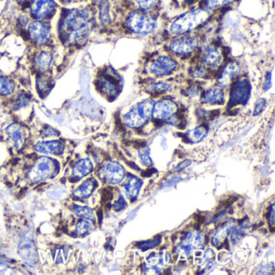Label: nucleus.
<instances>
[{
    "mask_svg": "<svg viewBox=\"0 0 275 275\" xmlns=\"http://www.w3.org/2000/svg\"><path fill=\"white\" fill-rule=\"evenodd\" d=\"M19 254L28 266L34 267L38 264L36 250L32 236L30 235V234H26L24 238L21 240L19 246Z\"/></svg>",
    "mask_w": 275,
    "mask_h": 275,
    "instance_id": "f3484780",
    "label": "nucleus"
},
{
    "mask_svg": "<svg viewBox=\"0 0 275 275\" xmlns=\"http://www.w3.org/2000/svg\"><path fill=\"white\" fill-rule=\"evenodd\" d=\"M236 0H204V8L206 9L209 12L218 10L223 8L225 6H230L234 4Z\"/></svg>",
    "mask_w": 275,
    "mask_h": 275,
    "instance_id": "c85d7f7f",
    "label": "nucleus"
},
{
    "mask_svg": "<svg viewBox=\"0 0 275 275\" xmlns=\"http://www.w3.org/2000/svg\"><path fill=\"white\" fill-rule=\"evenodd\" d=\"M72 212L75 216L82 219L90 220H94V212L89 206L74 204L72 208Z\"/></svg>",
    "mask_w": 275,
    "mask_h": 275,
    "instance_id": "c756f323",
    "label": "nucleus"
},
{
    "mask_svg": "<svg viewBox=\"0 0 275 275\" xmlns=\"http://www.w3.org/2000/svg\"><path fill=\"white\" fill-rule=\"evenodd\" d=\"M201 39L198 34H182L172 36L167 44V50L171 55L176 56H188L193 54L198 50Z\"/></svg>",
    "mask_w": 275,
    "mask_h": 275,
    "instance_id": "20e7f679",
    "label": "nucleus"
},
{
    "mask_svg": "<svg viewBox=\"0 0 275 275\" xmlns=\"http://www.w3.org/2000/svg\"><path fill=\"white\" fill-rule=\"evenodd\" d=\"M154 102L151 98H144L136 104L124 116L123 120L127 127L139 130L143 127L152 117Z\"/></svg>",
    "mask_w": 275,
    "mask_h": 275,
    "instance_id": "39448f33",
    "label": "nucleus"
},
{
    "mask_svg": "<svg viewBox=\"0 0 275 275\" xmlns=\"http://www.w3.org/2000/svg\"><path fill=\"white\" fill-rule=\"evenodd\" d=\"M196 221H197V223H198V224L204 223V222L205 221L204 216H202V215L196 216Z\"/></svg>",
    "mask_w": 275,
    "mask_h": 275,
    "instance_id": "09e8293b",
    "label": "nucleus"
},
{
    "mask_svg": "<svg viewBox=\"0 0 275 275\" xmlns=\"http://www.w3.org/2000/svg\"><path fill=\"white\" fill-rule=\"evenodd\" d=\"M58 132L54 130V128L48 127L46 128V130H43L42 132V136L43 138H50V136H58Z\"/></svg>",
    "mask_w": 275,
    "mask_h": 275,
    "instance_id": "58836bf2",
    "label": "nucleus"
},
{
    "mask_svg": "<svg viewBox=\"0 0 275 275\" xmlns=\"http://www.w3.org/2000/svg\"><path fill=\"white\" fill-rule=\"evenodd\" d=\"M93 171V164L89 158L80 159L75 163L72 170V180L80 181Z\"/></svg>",
    "mask_w": 275,
    "mask_h": 275,
    "instance_id": "412c9836",
    "label": "nucleus"
},
{
    "mask_svg": "<svg viewBox=\"0 0 275 275\" xmlns=\"http://www.w3.org/2000/svg\"><path fill=\"white\" fill-rule=\"evenodd\" d=\"M125 28L135 35L147 36L154 32L158 23L156 17L140 10H132L125 20Z\"/></svg>",
    "mask_w": 275,
    "mask_h": 275,
    "instance_id": "7ed1b4c3",
    "label": "nucleus"
},
{
    "mask_svg": "<svg viewBox=\"0 0 275 275\" xmlns=\"http://www.w3.org/2000/svg\"><path fill=\"white\" fill-rule=\"evenodd\" d=\"M100 176L108 184H118L124 180L125 171L123 166L116 162H109L102 166Z\"/></svg>",
    "mask_w": 275,
    "mask_h": 275,
    "instance_id": "dca6fc26",
    "label": "nucleus"
},
{
    "mask_svg": "<svg viewBox=\"0 0 275 275\" xmlns=\"http://www.w3.org/2000/svg\"><path fill=\"white\" fill-rule=\"evenodd\" d=\"M34 54L32 67L36 74L48 73L54 62V52L50 47H40Z\"/></svg>",
    "mask_w": 275,
    "mask_h": 275,
    "instance_id": "4468645a",
    "label": "nucleus"
},
{
    "mask_svg": "<svg viewBox=\"0 0 275 275\" xmlns=\"http://www.w3.org/2000/svg\"><path fill=\"white\" fill-rule=\"evenodd\" d=\"M113 206H114V209L118 212V210H121L124 209L127 206V202L125 201L123 196H120L119 200H117Z\"/></svg>",
    "mask_w": 275,
    "mask_h": 275,
    "instance_id": "a19ab883",
    "label": "nucleus"
},
{
    "mask_svg": "<svg viewBox=\"0 0 275 275\" xmlns=\"http://www.w3.org/2000/svg\"><path fill=\"white\" fill-rule=\"evenodd\" d=\"M266 106V100L264 98H259L256 101V104H255L254 110V116H258Z\"/></svg>",
    "mask_w": 275,
    "mask_h": 275,
    "instance_id": "4c0bfd02",
    "label": "nucleus"
},
{
    "mask_svg": "<svg viewBox=\"0 0 275 275\" xmlns=\"http://www.w3.org/2000/svg\"><path fill=\"white\" fill-rule=\"evenodd\" d=\"M27 38L36 48L50 47L52 38L50 24L46 20L32 21L28 25Z\"/></svg>",
    "mask_w": 275,
    "mask_h": 275,
    "instance_id": "6e6552de",
    "label": "nucleus"
},
{
    "mask_svg": "<svg viewBox=\"0 0 275 275\" xmlns=\"http://www.w3.org/2000/svg\"><path fill=\"white\" fill-rule=\"evenodd\" d=\"M134 4L138 8V10L144 12H150L156 8L159 4V0H134Z\"/></svg>",
    "mask_w": 275,
    "mask_h": 275,
    "instance_id": "2f4dec72",
    "label": "nucleus"
},
{
    "mask_svg": "<svg viewBox=\"0 0 275 275\" xmlns=\"http://www.w3.org/2000/svg\"><path fill=\"white\" fill-rule=\"evenodd\" d=\"M198 63L210 71V73L219 70L224 64L223 50L215 44L205 46L200 54Z\"/></svg>",
    "mask_w": 275,
    "mask_h": 275,
    "instance_id": "1a4fd4ad",
    "label": "nucleus"
},
{
    "mask_svg": "<svg viewBox=\"0 0 275 275\" xmlns=\"http://www.w3.org/2000/svg\"><path fill=\"white\" fill-rule=\"evenodd\" d=\"M92 230V224L86 220H81L75 225L74 234L76 236L82 238L90 234Z\"/></svg>",
    "mask_w": 275,
    "mask_h": 275,
    "instance_id": "7c9ffc66",
    "label": "nucleus"
},
{
    "mask_svg": "<svg viewBox=\"0 0 275 275\" xmlns=\"http://www.w3.org/2000/svg\"><path fill=\"white\" fill-rule=\"evenodd\" d=\"M160 236H158V238H154V239H152V240L140 242V244H140L139 248L143 250V251H146V250H148V248H152V247H155V246L160 244Z\"/></svg>",
    "mask_w": 275,
    "mask_h": 275,
    "instance_id": "c9c22d12",
    "label": "nucleus"
},
{
    "mask_svg": "<svg viewBox=\"0 0 275 275\" xmlns=\"http://www.w3.org/2000/svg\"><path fill=\"white\" fill-rule=\"evenodd\" d=\"M186 94L190 98H193L201 94V90L198 85H190L186 90Z\"/></svg>",
    "mask_w": 275,
    "mask_h": 275,
    "instance_id": "e433bc0d",
    "label": "nucleus"
},
{
    "mask_svg": "<svg viewBox=\"0 0 275 275\" xmlns=\"http://www.w3.org/2000/svg\"><path fill=\"white\" fill-rule=\"evenodd\" d=\"M271 73L267 74L265 82V89L266 90H268L270 89L271 86V82H272V80H271Z\"/></svg>",
    "mask_w": 275,
    "mask_h": 275,
    "instance_id": "c03bdc74",
    "label": "nucleus"
},
{
    "mask_svg": "<svg viewBox=\"0 0 275 275\" xmlns=\"http://www.w3.org/2000/svg\"><path fill=\"white\" fill-rule=\"evenodd\" d=\"M94 27V17L88 8L66 10L60 21L63 40L70 44H80L88 40Z\"/></svg>",
    "mask_w": 275,
    "mask_h": 275,
    "instance_id": "f257e3e1",
    "label": "nucleus"
},
{
    "mask_svg": "<svg viewBox=\"0 0 275 275\" xmlns=\"http://www.w3.org/2000/svg\"><path fill=\"white\" fill-rule=\"evenodd\" d=\"M31 101V97L26 93H20L13 101V109L19 110L24 106H27Z\"/></svg>",
    "mask_w": 275,
    "mask_h": 275,
    "instance_id": "72a5a7b5",
    "label": "nucleus"
},
{
    "mask_svg": "<svg viewBox=\"0 0 275 275\" xmlns=\"http://www.w3.org/2000/svg\"><path fill=\"white\" fill-rule=\"evenodd\" d=\"M52 86V78L48 73L36 74V89L39 94H46Z\"/></svg>",
    "mask_w": 275,
    "mask_h": 275,
    "instance_id": "a878e982",
    "label": "nucleus"
},
{
    "mask_svg": "<svg viewBox=\"0 0 275 275\" xmlns=\"http://www.w3.org/2000/svg\"><path fill=\"white\" fill-rule=\"evenodd\" d=\"M112 190H110V188H106V189H104L102 194V201L104 202H106V204H110L109 202H110V200H112Z\"/></svg>",
    "mask_w": 275,
    "mask_h": 275,
    "instance_id": "ea45409f",
    "label": "nucleus"
},
{
    "mask_svg": "<svg viewBox=\"0 0 275 275\" xmlns=\"http://www.w3.org/2000/svg\"><path fill=\"white\" fill-rule=\"evenodd\" d=\"M139 156H140V160H142V163L144 166L152 165V160L150 158V148H146V146L142 148V150L139 154Z\"/></svg>",
    "mask_w": 275,
    "mask_h": 275,
    "instance_id": "f704fd0d",
    "label": "nucleus"
},
{
    "mask_svg": "<svg viewBox=\"0 0 275 275\" xmlns=\"http://www.w3.org/2000/svg\"><path fill=\"white\" fill-rule=\"evenodd\" d=\"M16 82L10 75L0 74V96H10L16 90Z\"/></svg>",
    "mask_w": 275,
    "mask_h": 275,
    "instance_id": "5701e85b",
    "label": "nucleus"
},
{
    "mask_svg": "<svg viewBox=\"0 0 275 275\" xmlns=\"http://www.w3.org/2000/svg\"><path fill=\"white\" fill-rule=\"evenodd\" d=\"M34 150L40 154L59 156L65 151V144L60 140L39 142L34 146Z\"/></svg>",
    "mask_w": 275,
    "mask_h": 275,
    "instance_id": "aec40b11",
    "label": "nucleus"
},
{
    "mask_svg": "<svg viewBox=\"0 0 275 275\" xmlns=\"http://www.w3.org/2000/svg\"><path fill=\"white\" fill-rule=\"evenodd\" d=\"M180 110L178 105L170 98H162L156 101L152 108V117L156 122L160 123L168 121L174 117Z\"/></svg>",
    "mask_w": 275,
    "mask_h": 275,
    "instance_id": "f8f14e48",
    "label": "nucleus"
},
{
    "mask_svg": "<svg viewBox=\"0 0 275 275\" xmlns=\"http://www.w3.org/2000/svg\"><path fill=\"white\" fill-rule=\"evenodd\" d=\"M1 58H2V55L0 54V60H1ZM0 74H1V68H0Z\"/></svg>",
    "mask_w": 275,
    "mask_h": 275,
    "instance_id": "603ef678",
    "label": "nucleus"
},
{
    "mask_svg": "<svg viewBox=\"0 0 275 275\" xmlns=\"http://www.w3.org/2000/svg\"><path fill=\"white\" fill-rule=\"evenodd\" d=\"M54 0H32L30 13L34 20H46L52 17L56 12Z\"/></svg>",
    "mask_w": 275,
    "mask_h": 275,
    "instance_id": "2eb2a0df",
    "label": "nucleus"
},
{
    "mask_svg": "<svg viewBox=\"0 0 275 275\" xmlns=\"http://www.w3.org/2000/svg\"><path fill=\"white\" fill-rule=\"evenodd\" d=\"M126 162V164L130 166L132 169H134L135 170H140L139 167L138 166V165H136L134 162H128V160H127V162Z\"/></svg>",
    "mask_w": 275,
    "mask_h": 275,
    "instance_id": "a18cd8bd",
    "label": "nucleus"
},
{
    "mask_svg": "<svg viewBox=\"0 0 275 275\" xmlns=\"http://www.w3.org/2000/svg\"><path fill=\"white\" fill-rule=\"evenodd\" d=\"M178 68V62L169 54H159L148 60L146 71L154 78L169 77Z\"/></svg>",
    "mask_w": 275,
    "mask_h": 275,
    "instance_id": "423d86ee",
    "label": "nucleus"
},
{
    "mask_svg": "<svg viewBox=\"0 0 275 275\" xmlns=\"http://www.w3.org/2000/svg\"><path fill=\"white\" fill-rule=\"evenodd\" d=\"M192 164V162L190 160H186L180 163L177 166L175 167L174 169L172 170V172H178V171L182 170L185 169L186 167L189 166Z\"/></svg>",
    "mask_w": 275,
    "mask_h": 275,
    "instance_id": "79ce46f5",
    "label": "nucleus"
},
{
    "mask_svg": "<svg viewBox=\"0 0 275 275\" xmlns=\"http://www.w3.org/2000/svg\"><path fill=\"white\" fill-rule=\"evenodd\" d=\"M184 1H185L186 4L192 5L194 2H196V0H184Z\"/></svg>",
    "mask_w": 275,
    "mask_h": 275,
    "instance_id": "8fccbe9b",
    "label": "nucleus"
},
{
    "mask_svg": "<svg viewBox=\"0 0 275 275\" xmlns=\"http://www.w3.org/2000/svg\"><path fill=\"white\" fill-rule=\"evenodd\" d=\"M97 90L102 93L106 98H115L119 94L120 80L116 77L114 73L108 71L98 74L96 82Z\"/></svg>",
    "mask_w": 275,
    "mask_h": 275,
    "instance_id": "9b49d317",
    "label": "nucleus"
},
{
    "mask_svg": "<svg viewBox=\"0 0 275 275\" xmlns=\"http://www.w3.org/2000/svg\"><path fill=\"white\" fill-rule=\"evenodd\" d=\"M156 172V170L154 168H150V169L142 171V175L143 177H150L151 175L154 174V173Z\"/></svg>",
    "mask_w": 275,
    "mask_h": 275,
    "instance_id": "37998d69",
    "label": "nucleus"
},
{
    "mask_svg": "<svg viewBox=\"0 0 275 275\" xmlns=\"http://www.w3.org/2000/svg\"><path fill=\"white\" fill-rule=\"evenodd\" d=\"M32 0H18V2H21V4H24V2H28Z\"/></svg>",
    "mask_w": 275,
    "mask_h": 275,
    "instance_id": "3c124183",
    "label": "nucleus"
},
{
    "mask_svg": "<svg viewBox=\"0 0 275 275\" xmlns=\"http://www.w3.org/2000/svg\"><path fill=\"white\" fill-rule=\"evenodd\" d=\"M97 186L98 182L94 178L86 180L73 192L74 197L78 200L88 198L94 192Z\"/></svg>",
    "mask_w": 275,
    "mask_h": 275,
    "instance_id": "4be33fe9",
    "label": "nucleus"
},
{
    "mask_svg": "<svg viewBox=\"0 0 275 275\" xmlns=\"http://www.w3.org/2000/svg\"><path fill=\"white\" fill-rule=\"evenodd\" d=\"M210 14L204 8L188 10L170 24L167 32L171 36L194 32L209 20Z\"/></svg>",
    "mask_w": 275,
    "mask_h": 275,
    "instance_id": "f03ea898",
    "label": "nucleus"
},
{
    "mask_svg": "<svg viewBox=\"0 0 275 275\" xmlns=\"http://www.w3.org/2000/svg\"><path fill=\"white\" fill-rule=\"evenodd\" d=\"M174 84L170 81H152L146 86V90L152 94H160L173 90Z\"/></svg>",
    "mask_w": 275,
    "mask_h": 275,
    "instance_id": "393cba45",
    "label": "nucleus"
},
{
    "mask_svg": "<svg viewBox=\"0 0 275 275\" xmlns=\"http://www.w3.org/2000/svg\"><path fill=\"white\" fill-rule=\"evenodd\" d=\"M6 263H8V260H6V258L0 255V266H4L6 265Z\"/></svg>",
    "mask_w": 275,
    "mask_h": 275,
    "instance_id": "de8ad7c7",
    "label": "nucleus"
},
{
    "mask_svg": "<svg viewBox=\"0 0 275 275\" xmlns=\"http://www.w3.org/2000/svg\"><path fill=\"white\" fill-rule=\"evenodd\" d=\"M219 74L216 78L217 85L227 89L231 84L242 74V66L236 60H230L221 67Z\"/></svg>",
    "mask_w": 275,
    "mask_h": 275,
    "instance_id": "ddd939ff",
    "label": "nucleus"
},
{
    "mask_svg": "<svg viewBox=\"0 0 275 275\" xmlns=\"http://www.w3.org/2000/svg\"><path fill=\"white\" fill-rule=\"evenodd\" d=\"M5 132L16 150H21L27 142V130L20 124L13 123L9 125L5 130Z\"/></svg>",
    "mask_w": 275,
    "mask_h": 275,
    "instance_id": "a211bd4d",
    "label": "nucleus"
},
{
    "mask_svg": "<svg viewBox=\"0 0 275 275\" xmlns=\"http://www.w3.org/2000/svg\"><path fill=\"white\" fill-rule=\"evenodd\" d=\"M230 88L228 106L230 108L238 105H244L248 102L251 92V85L247 78L240 76L231 84Z\"/></svg>",
    "mask_w": 275,
    "mask_h": 275,
    "instance_id": "9d476101",
    "label": "nucleus"
},
{
    "mask_svg": "<svg viewBox=\"0 0 275 275\" xmlns=\"http://www.w3.org/2000/svg\"><path fill=\"white\" fill-rule=\"evenodd\" d=\"M58 170V163L50 156H40L36 160L27 177L32 182L36 184L54 177Z\"/></svg>",
    "mask_w": 275,
    "mask_h": 275,
    "instance_id": "0eeeda50",
    "label": "nucleus"
},
{
    "mask_svg": "<svg viewBox=\"0 0 275 275\" xmlns=\"http://www.w3.org/2000/svg\"><path fill=\"white\" fill-rule=\"evenodd\" d=\"M98 18L102 25H108L112 21L110 14V4L108 0H98Z\"/></svg>",
    "mask_w": 275,
    "mask_h": 275,
    "instance_id": "bb28decb",
    "label": "nucleus"
},
{
    "mask_svg": "<svg viewBox=\"0 0 275 275\" xmlns=\"http://www.w3.org/2000/svg\"><path fill=\"white\" fill-rule=\"evenodd\" d=\"M142 186V180H139L135 176L130 175L124 185L125 192H126L128 198L132 200H135L139 194Z\"/></svg>",
    "mask_w": 275,
    "mask_h": 275,
    "instance_id": "b1692460",
    "label": "nucleus"
},
{
    "mask_svg": "<svg viewBox=\"0 0 275 275\" xmlns=\"http://www.w3.org/2000/svg\"><path fill=\"white\" fill-rule=\"evenodd\" d=\"M200 101L204 104L223 105L225 101L224 89L214 86L201 93Z\"/></svg>",
    "mask_w": 275,
    "mask_h": 275,
    "instance_id": "6ab92c4d",
    "label": "nucleus"
},
{
    "mask_svg": "<svg viewBox=\"0 0 275 275\" xmlns=\"http://www.w3.org/2000/svg\"><path fill=\"white\" fill-rule=\"evenodd\" d=\"M210 71L208 70L206 68L200 65L198 63L197 65L192 67V71H190V77L193 78L194 80H206L210 76Z\"/></svg>",
    "mask_w": 275,
    "mask_h": 275,
    "instance_id": "473e14b6",
    "label": "nucleus"
},
{
    "mask_svg": "<svg viewBox=\"0 0 275 275\" xmlns=\"http://www.w3.org/2000/svg\"><path fill=\"white\" fill-rule=\"evenodd\" d=\"M208 134V127L205 125H200L193 130L188 132L186 138L190 143H198L206 136Z\"/></svg>",
    "mask_w": 275,
    "mask_h": 275,
    "instance_id": "cd10ccee",
    "label": "nucleus"
},
{
    "mask_svg": "<svg viewBox=\"0 0 275 275\" xmlns=\"http://www.w3.org/2000/svg\"><path fill=\"white\" fill-rule=\"evenodd\" d=\"M58 1L63 4H70L78 2V1H81V0H58Z\"/></svg>",
    "mask_w": 275,
    "mask_h": 275,
    "instance_id": "49530a36",
    "label": "nucleus"
}]
</instances>
